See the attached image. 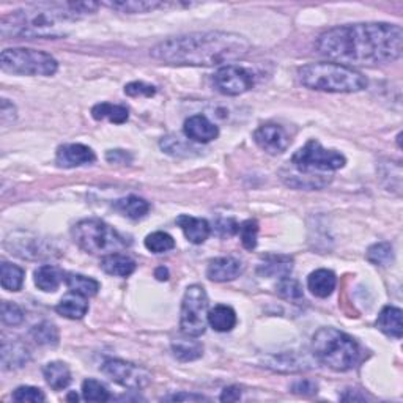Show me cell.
<instances>
[{"label": "cell", "mask_w": 403, "mask_h": 403, "mask_svg": "<svg viewBox=\"0 0 403 403\" xmlns=\"http://www.w3.org/2000/svg\"><path fill=\"white\" fill-rule=\"evenodd\" d=\"M315 46L321 55L345 67H372L400 59L403 31L400 26L387 23L347 24L323 32Z\"/></svg>", "instance_id": "cell-1"}, {"label": "cell", "mask_w": 403, "mask_h": 403, "mask_svg": "<svg viewBox=\"0 0 403 403\" xmlns=\"http://www.w3.org/2000/svg\"><path fill=\"white\" fill-rule=\"evenodd\" d=\"M249 41L238 33L196 32L169 38L151 49V57L183 67H219L246 57Z\"/></svg>", "instance_id": "cell-2"}, {"label": "cell", "mask_w": 403, "mask_h": 403, "mask_svg": "<svg viewBox=\"0 0 403 403\" xmlns=\"http://www.w3.org/2000/svg\"><path fill=\"white\" fill-rule=\"evenodd\" d=\"M98 6L99 4L95 2L32 5L4 16L0 23V33L4 38H60L65 35L60 24L89 16L98 10Z\"/></svg>", "instance_id": "cell-3"}, {"label": "cell", "mask_w": 403, "mask_h": 403, "mask_svg": "<svg viewBox=\"0 0 403 403\" xmlns=\"http://www.w3.org/2000/svg\"><path fill=\"white\" fill-rule=\"evenodd\" d=\"M298 77L304 87L316 92L355 93L367 87L363 73L341 63H309L298 70Z\"/></svg>", "instance_id": "cell-4"}, {"label": "cell", "mask_w": 403, "mask_h": 403, "mask_svg": "<svg viewBox=\"0 0 403 403\" xmlns=\"http://www.w3.org/2000/svg\"><path fill=\"white\" fill-rule=\"evenodd\" d=\"M312 351L319 361L336 372H348L361 359L358 342L343 331L321 328L312 337Z\"/></svg>", "instance_id": "cell-5"}, {"label": "cell", "mask_w": 403, "mask_h": 403, "mask_svg": "<svg viewBox=\"0 0 403 403\" xmlns=\"http://www.w3.org/2000/svg\"><path fill=\"white\" fill-rule=\"evenodd\" d=\"M71 233L77 246L93 255L115 254L131 244L126 236L99 219L79 221Z\"/></svg>", "instance_id": "cell-6"}, {"label": "cell", "mask_w": 403, "mask_h": 403, "mask_svg": "<svg viewBox=\"0 0 403 403\" xmlns=\"http://www.w3.org/2000/svg\"><path fill=\"white\" fill-rule=\"evenodd\" d=\"M0 67L5 73L21 76H53L59 70V62L53 55L37 49L10 48L0 55Z\"/></svg>", "instance_id": "cell-7"}, {"label": "cell", "mask_w": 403, "mask_h": 403, "mask_svg": "<svg viewBox=\"0 0 403 403\" xmlns=\"http://www.w3.org/2000/svg\"><path fill=\"white\" fill-rule=\"evenodd\" d=\"M290 164L302 174H315V172L339 170L347 164V160L341 151L328 150L319 140L311 139L292 156Z\"/></svg>", "instance_id": "cell-8"}, {"label": "cell", "mask_w": 403, "mask_h": 403, "mask_svg": "<svg viewBox=\"0 0 403 403\" xmlns=\"http://www.w3.org/2000/svg\"><path fill=\"white\" fill-rule=\"evenodd\" d=\"M206 309L208 297L202 285H189L184 292L182 302V316L180 328L188 337H200L206 329Z\"/></svg>", "instance_id": "cell-9"}, {"label": "cell", "mask_w": 403, "mask_h": 403, "mask_svg": "<svg viewBox=\"0 0 403 403\" xmlns=\"http://www.w3.org/2000/svg\"><path fill=\"white\" fill-rule=\"evenodd\" d=\"M101 372L114 383L131 391L143 390L151 383V373L147 369L121 359H106L101 365Z\"/></svg>", "instance_id": "cell-10"}, {"label": "cell", "mask_w": 403, "mask_h": 403, "mask_svg": "<svg viewBox=\"0 0 403 403\" xmlns=\"http://www.w3.org/2000/svg\"><path fill=\"white\" fill-rule=\"evenodd\" d=\"M214 89L226 96H238L254 87V74L238 65H226L216 71Z\"/></svg>", "instance_id": "cell-11"}, {"label": "cell", "mask_w": 403, "mask_h": 403, "mask_svg": "<svg viewBox=\"0 0 403 403\" xmlns=\"http://www.w3.org/2000/svg\"><path fill=\"white\" fill-rule=\"evenodd\" d=\"M254 140L258 147L270 155H280L290 147V136L282 126L276 123H265L254 133Z\"/></svg>", "instance_id": "cell-12"}, {"label": "cell", "mask_w": 403, "mask_h": 403, "mask_svg": "<svg viewBox=\"0 0 403 403\" xmlns=\"http://www.w3.org/2000/svg\"><path fill=\"white\" fill-rule=\"evenodd\" d=\"M96 161V155L90 147L82 143H67L57 150V164L65 169L81 167Z\"/></svg>", "instance_id": "cell-13"}, {"label": "cell", "mask_w": 403, "mask_h": 403, "mask_svg": "<svg viewBox=\"0 0 403 403\" xmlns=\"http://www.w3.org/2000/svg\"><path fill=\"white\" fill-rule=\"evenodd\" d=\"M183 129L186 138L197 143H208L214 139H218L219 136V128L202 114L192 115V117L186 120Z\"/></svg>", "instance_id": "cell-14"}, {"label": "cell", "mask_w": 403, "mask_h": 403, "mask_svg": "<svg viewBox=\"0 0 403 403\" xmlns=\"http://www.w3.org/2000/svg\"><path fill=\"white\" fill-rule=\"evenodd\" d=\"M244 271V265L233 257H219L210 262L206 268V276L213 282H228L240 277Z\"/></svg>", "instance_id": "cell-15"}, {"label": "cell", "mask_w": 403, "mask_h": 403, "mask_svg": "<svg viewBox=\"0 0 403 403\" xmlns=\"http://www.w3.org/2000/svg\"><path fill=\"white\" fill-rule=\"evenodd\" d=\"M0 356H2V369L13 370L21 369V367H24L28 363L31 351H28V348L21 341L4 339Z\"/></svg>", "instance_id": "cell-16"}, {"label": "cell", "mask_w": 403, "mask_h": 403, "mask_svg": "<svg viewBox=\"0 0 403 403\" xmlns=\"http://www.w3.org/2000/svg\"><path fill=\"white\" fill-rule=\"evenodd\" d=\"M177 224L183 230V233L189 243L202 244L205 243L211 233V227L208 221L200 218H192L188 214H182L177 218Z\"/></svg>", "instance_id": "cell-17"}, {"label": "cell", "mask_w": 403, "mask_h": 403, "mask_svg": "<svg viewBox=\"0 0 403 403\" xmlns=\"http://www.w3.org/2000/svg\"><path fill=\"white\" fill-rule=\"evenodd\" d=\"M402 315H403L402 309L395 306H386L383 311L380 312L377 319L378 329L386 336L394 337V339H400L403 334Z\"/></svg>", "instance_id": "cell-18"}, {"label": "cell", "mask_w": 403, "mask_h": 403, "mask_svg": "<svg viewBox=\"0 0 403 403\" xmlns=\"http://www.w3.org/2000/svg\"><path fill=\"white\" fill-rule=\"evenodd\" d=\"M337 284L336 275L329 270H316L307 277V289L316 298H328L334 292Z\"/></svg>", "instance_id": "cell-19"}, {"label": "cell", "mask_w": 403, "mask_h": 403, "mask_svg": "<svg viewBox=\"0 0 403 403\" xmlns=\"http://www.w3.org/2000/svg\"><path fill=\"white\" fill-rule=\"evenodd\" d=\"M285 183L293 188L298 189H320L325 188L331 183V177L326 175H314V174H302L297 169H289L287 174H284Z\"/></svg>", "instance_id": "cell-20"}, {"label": "cell", "mask_w": 403, "mask_h": 403, "mask_svg": "<svg viewBox=\"0 0 403 403\" xmlns=\"http://www.w3.org/2000/svg\"><path fill=\"white\" fill-rule=\"evenodd\" d=\"M101 268H103V271L111 276L128 277L129 275H133V272L136 271V262L131 257L115 252V254H109V255L103 257V260H101Z\"/></svg>", "instance_id": "cell-21"}, {"label": "cell", "mask_w": 403, "mask_h": 403, "mask_svg": "<svg viewBox=\"0 0 403 403\" xmlns=\"http://www.w3.org/2000/svg\"><path fill=\"white\" fill-rule=\"evenodd\" d=\"M206 323L218 333H228L236 325V314L232 307L218 304L206 314Z\"/></svg>", "instance_id": "cell-22"}, {"label": "cell", "mask_w": 403, "mask_h": 403, "mask_svg": "<svg viewBox=\"0 0 403 403\" xmlns=\"http://www.w3.org/2000/svg\"><path fill=\"white\" fill-rule=\"evenodd\" d=\"M35 285L43 292H55L65 280V272L54 265H43L35 271Z\"/></svg>", "instance_id": "cell-23"}, {"label": "cell", "mask_w": 403, "mask_h": 403, "mask_svg": "<svg viewBox=\"0 0 403 403\" xmlns=\"http://www.w3.org/2000/svg\"><path fill=\"white\" fill-rule=\"evenodd\" d=\"M43 375H45L46 383L53 387L54 391H63L65 387H68V385L71 383L70 367L60 361L46 364L45 369H43Z\"/></svg>", "instance_id": "cell-24"}, {"label": "cell", "mask_w": 403, "mask_h": 403, "mask_svg": "<svg viewBox=\"0 0 403 403\" xmlns=\"http://www.w3.org/2000/svg\"><path fill=\"white\" fill-rule=\"evenodd\" d=\"M57 314H60L65 319L70 320H81L82 316L89 312V302L84 297H79L76 293H71L65 297L55 307Z\"/></svg>", "instance_id": "cell-25"}, {"label": "cell", "mask_w": 403, "mask_h": 403, "mask_svg": "<svg viewBox=\"0 0 403 403\" xmlns=\"http://www.w3.org/2000/svg\"><path fill=\"white\" fill-rule=\"evenodd\" d=\"M65 284H67L68 290L71 293H76L79 297L84 298L95 297L101 287L98 280L82 275H76V272H68V275H65Z\"/></svg>", "instance_id": "cell-26"}, {"label": "cell", "mask_w": 403, "mask_h": 403, "mask_svg": "<svg viewBox=\"0 0 403 403\" xmlns=\"http://www.w3.org/2000/svg\"><path fill=\"white\" fill-rule=\"evenodd\" d=\"M103 5L107 6V9L128 14L150 13L158 9H164L165 6L164 2H158V0H120V2H106Z\"/></svg>", "instance_id": "cell-27"}, {"label": "cell", "mask_w": 403, "mask_h": 403, "mask_svg": "<svg viewBox=\"0 0 403 403\" xmlns=\"http://www.w3.org/2000/svg\"><path fill=\"white\" fill-rule=\"evenodd\" d=\"M92 117L95 120H109L115 125H121L128 121L129 112L125 106L111 104V103H99L93 106Z\"/></svg>", "instance_id": "cell-28"}, {"label": "cell", "mask_w": 403, "mask_h": 403, "mask_svg": "<svg viewBox=\"0 0 403 403\" xmlns=\"http://www.w3.org/2000/svg\"><path fill=\"white\" fill-rule=\"evenodd\" d=\"M115 208L121 213L128 216V218L131 219H142L145 218L150 211V204L142 197L138 196H129L126 199H121L117 200V204H115Z\"/></svg>", "instance_id": "cell-29"}, {"label": "cell", "mask_w": 403, "mask_h": 403, "mask_svg": "<svg viewBox=\"0 0 403 403\" xmlns=\"http://www.w3.org/2000/svg\"><path fill=\"white\" fill-rule=\"evenodd\" d=\"M0 271H2L0 284H2L4 290L19 292L21 289H23L24 276H26V272H24L23 268H19V266L9 263V262H2Z\"/></svg>", "instance_id": "cell-30"}, {"label": "cell", "mask_w": 403, "mask_h": 403, "mask_svg": "<svg viewBox=\"0 0 403 403\" xmlns=\"http://www.w3.org/2000/svg\"><path fill=\"white\" fill-rule=\"evenodd\" d=\"M292 260L287 257H266L265 263L258 266V275L287 277L292 272Z\"/></svg>", "instance_id": "cell-31"}, {"label": "cell", "mask_w": 403, "mask_h": 403, "mask_svg": "<svg viewBox=\"0 0 403 403\" xmlns=\"http://www.w3.org/2000/svg\"><path fill=\"white\" fill-rule=\"evenodd\" d=\"M172 353L180 361H194L199 359L204 353V347L196 341H177L172 343Z\"/></svg>", "instance_id": "cell-32"}, {"label": "cell", "mask_w": 403, "mask_h": 403, "mask_svg": "<svg viewBox=\"0 0 403 403\" xmlns=\"http://www.w3.org/2000/svg\"><path fill=\"white\" fill-rule=\"evenodd\" d=\"M31 337L38 345H57L59 343V329L54 323L41 321L40 325L31 329Z\"/></svg>", "instance_id": "cell-33"}, {"label": "cell", "mask_w": 403, "mask_h": 403, "mask_svg": "<svg viewBox=\"0 0 403 403\" xmlns=\"http://www.w3.org/2000/svg\"><path fill=\"white\" fill-rule=\"evenodd\" d=\"M367 260L377 266H387L394 260V248L391 243H377L367 250Z\"/></svg>", "instance_id": "cell-34"}, {"label": "cell", "mask_w": 403, "mask_h": 403, "mask_svg": "<svg viewBox=\"0 0 403 403\" xmlns=\"http://www.w3.org/2000/svg\"><path fill=\"white\" fill-rule=\"evenodd\" d=\"M145 248L153 254H164L175 248V240L165 232H153L145 238Z\"/></svg>", "instance_id": "cell-35"}, {"label": "cell", "mask_w": 403, "mask_h": 403, "mask_svg": "<svg viewBox=\"0 0 403 403\" xmlns=\"http://www.w3.org/2000/svg\"><path fill=\"white\" fill-rule=\"evenodd\" d=\"M82 397L87 402H107L111 399V392L101 381L89 378L82 383Z\"/></svg>", "instance_id": "cell-36"}, {"label": "cell", "mask_w": 403, "mask_h": 403, "mask_svg": "<svg viewBox=\"0 0 403 403\" xmlns=\"http://www.w3.org/2000/svg\"><path fill=\"white\" fill-rule=\"evenodd\" d=\"M277 293L280 297L285 298V299H292V301H297L302 298V287L298 282V280H294L292 277H282L279 280V284L276 287Z\"/></svg>", "instance_id": "cell-37"}, {"label": "cell", "mask_w": 403, "mask_h": 403, "mask_svg": "<svg viewBox=\"0 0 403 403\" xmlns=\"http://www.w3.org/2000/svg\"><path fill=\"white\" fill-rule=\"evenodd\" d=\"M238 233L241 236L243 246L246 248L248 250H252V249L257 248V235H258L257 221H254V219L244 221L243 224L240 226Z\"/></svg>", "instance_id": "cell-38"}, {"label": "cell", "mask_w": 403, "mask_h": 403, "mask_svg": "<svg viewBox=\"0 0 403 403\" xmlns=\"http://www.w3.org/2000/svg\"><path fill=\"white\" fill-rule=\"evenodd\" d=\"M270 369H275L279 372H297L304 369V367L299 365V361L294 356H290V353H285V355L279 356V358H272L271 361L266 363Z\"/></svg>", "instance_id": "cell-39"}, {"label": "cell", "mask_w": 403, "mask_h": 403, "mask_svg": "<svg viewBox=\"0 0 403 403\" xmlns=\"http://www.w3.org/2000/svg\"><path fill=\"white\" fill-rule=\"evenodd\" d=\"M2 321L9 326H18L24 321V312L19 306L13 302L4 301L2 302Z\"/></svg>", "instance_id": "cell-40"}, {"label": "cell", "mask_w": 403, "mask_h": 403, "mask_svg": "<svg viewBox=\"0 0 403 403\" xmlns=\"http://www.w3.org/2000/svg\"><path fill=\"white\" fill-rule=\"evenodd\" d=\"M13 400L16 402H31V403H40L46 400V395L43 394L41 390L33 386H19L16 391L13 392Z\"/></svg>", "instance_id": "cell-41"}, {"label": "cell", "mask_w": 403, "mask_h": 403, "mask_svg": "<svg viewBox=\"0 0 403 403\" xmlns=\"http://www.w3.org/2000/svg\"><path fill=\"white\" fill-rule=\"evenodd\" d=\"M125 93L128 96H153L156 93V89L153 85H148L145 82H131L125 87Z\"/></svg>", "instance_id": "cell-42"}, {"label": "cell", "mask_w": 403, "mask_h": 403, "mask_svg": "<svg viewBox=\"0 0 403 403\" xmlns=\"http://www.w3.org/2000/svg\"><path fill=\"white\" fill-rule=\"evenodd\" d=\"M16 107L13 103H10L9 99H2V106H0V121H2V126H9L16 121Z\"/></svg>", "instance_id": "cell-43"}, {"label": "cell", "mask_w": 403, "mask_h": 403, "mask_svg": "<svg viewBox=\"0 0 403 403\" xmlns=\"http://www.w3.org/2000/svg\"><path fill=\"white\" fill-rule=\"evenodd\" d=\"M292 391L301 394V395H312L319 391V386H316L311 380H299L297 381V383H293Z\"/></svg>", "instance_id": "cell-44"}, {"label": "cell", "mask_w": 403, "mask_h": 403, "mask_svg": "<svg viewBox=\"0 0 403 403\" xmlns=\"http://www.w3.org/2000/svg\"><path fill=\"white\" fill-rule=\"evenodd\" d=\"M216 230H218L219 235L222 236H232L238 233L240 224H236L233 219H221L218 224H216Z\"/></svg>", "instance_id": "cell-45"}, {"label": "cell", "mask_w": 403, "mask_h": 403, "mask_svg": "<svg viewBox=\"0 0 403 403\" xmlns=\"http://www.w3.org/2000/svg\"><path fill=\"white\" fill-rule=\"evenodd\" d=\"M106 160L114 164H126V162H131L133 158L123 150H111V151H107Z\"/></svg>", "instance_id": "cell-46"}, {"label": "cell", "mask_w": 403, "mask_h": 403, "mask_svg": "<svg viewBox=\"0 0 403 403\" xmlns=\"http://www.w3.org/2000/svg\"><path fill=\"white\" fill-rule=\"evenodd\" d=\"M164 400H169V402H204V400H208V399L204 397V395H200V394L180 392V394L169 395V397H164Z\"/></svg>", "instance_id": "cell-47"}, {"label": "cell", "mask_w": 403, "mask_h": 403, "mask_svg": "<svg viewBox=\"0 0 403 403\" xmlns=\"http://www.w3.org/2000/svg\"><path fill=\"white\" fill-rule=\"evenodd\" d=\"M241 399V390L236 386H228L221 394V402H238Z\"/></svg>", "instance_id": "cell-48"}, {"label": "cell", "mask_w": 403, "mask_h": 403, "mask_svg": "<svg viewBox=\"0 0 403 403\" xmlns=\"http://www.w3.org/2000/svg\"><path fill=\"white\" fill-rule=\"evenodd\" d=\"M155 276H156L158 280H167L169 279V271H167V268L161 266V268H158L155 271Z\"/></svg>", "instance_id": "cell-49"}, {"label": "cell", "mask_w": 403, "mask_h": 403, "mask_svg": "<svg viewBox=\"0 0 403 403\" xmlns=\"http://www.w3.org/2000/svg\"><path fill=\"white\" fill-rule=\"evenodd\" d=\"M68 400H77V395H76V394H70V395H68Z\"/></svg>", "instance_id": "cell-50"}]
</instances>
